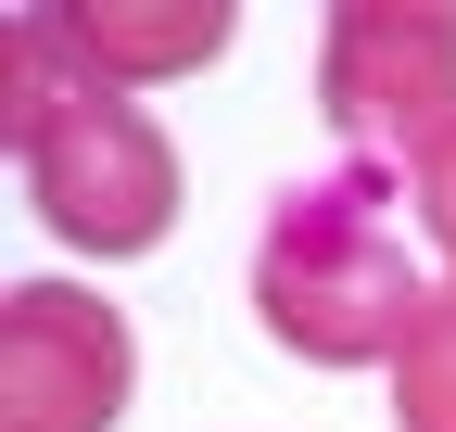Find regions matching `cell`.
<instances>
[{
    "mask_svg": "<svg viewBox=\"0 0 456 432\" xmlns=\"http://www.w3.org/2000/svg\"><path fill=\"white\" fill-rule=\"evenodd\" d=\"M0 140H13V179H26L51 242L152 254L165 229H178V140L140 115V89L89 77L51 13L0 26Z\"/></svg>",
    "mask_w": 456,
    "mask_h": 432,
    "instance_id": "6da1fadb",
    "label": "cell"
},
{
    "mask_svg": "<svg viewBox=\"0 0 456 432\" xmlns=\"http://www.w3.org/2000/svg\"><path fill=\"white\" fill-rule=\"evenodd\" d=\"M431 280L406 267V229H393V179L380 166H330L292 179L254 229V318L279 356L305 369H393L419 331Z\"/></svg>",
    "mask_w": 456,
    "mask_h": 432,
    "instance_id": "7a4b0ae2",
    "label": "cell"
},
{
    "mask_svg": "<svg viewBox=\"0 0 456 432\" xmlns=\"http://www.w3.org/2000/svg\"><path fill=\"white\" fill-rule=\"evenodd\" d=\"M317 115L380 179H419L456 140V13L444 0H342L317 26Z\"/></svg>",
    "mask_w": 456,
    "mask_h": 432,
    "instance_id": "3957f363",
    "label": "cell"
},
{
    "mask_svg": "<svg viewBox=\"0 0 456 432\" xmlns=\"http://www.w3.org/2000/svg\"><path fill=\"white\" fill-rule=\"evenodd\" d=\"M140 395L127 305L77 280H13L0 293V432H114Z\"/></svg>",
    "mask_w": 456,
    "mask_h": 432,
    "instance_id": "277c9868",
    "label": "cell"
},
{
    "mask_svg": "<svg viewBox=\"0 0 456 432\" xmlns=\"http://www.w3.org/2000/svg\"><path fill=\"white\" fill-rule=\"evenodd\" d=\"M51 26H64V51L89 77H114V89H178V77H203L216 51H228V0H51Z\"/></svg>",
    "mask_w": 456,
    "mask_h": 432,
    "instance_id": "5b68a950",
    "label": "cell"
},
{
    "mask_svg": "<svg viewBox=\"0 0 456 432\" xmlns=\"http://www.w3.org/2000/svg\"><path fill=\"white\" fill-rule=\"evenodd\" d=\"M393 420L406 432H456V280L419 305L406 356H393Z\"/></svg>",
    "mask_w": 456,
    "mask_h": 432,
    "instance_id": "8992f818",
    "label": "cell"
},
{
    "mask_svg": "<svg viewBox=\"0 0 456 432\" xmlns=\"http://www.w3.org/2000/svg\"><path fill=\"white\" fill-rule=\"evenodd\" d=\"M406 204H419V229H431V242L456 254V140H444V153H431V166L406 179Z\"/></svg>",
    "mask_w": 456,
    "mask_h": 432,
    "instance_id": "52a82bcc",
    "label": "cell"
}]
</instances>
